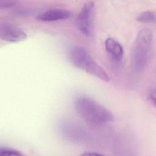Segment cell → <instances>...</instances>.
Returning a JSON list of instances; mask_svg holds the SVG:
<instances>
[{
	"instance_id": "cell-11",
	"label": "cell",
	"mask_w": 156,
	"mask_h": 156,
	"mask_svg": "<svg viewBox=\"0 0 156 156\" xmlns=\"http://www.w3.org/2000/svg\"><path fill=\"white\" fill-rule=\"evenodd\" d=\"M16 1H0V7L1 8H7L13 6L16 4Z\"/></svg>"
},
{
	"instance_id": "cell-5",
	"label": "cell",
	"mask_w": 156,
	"mask_h": 156,
	"mask_svg": "<svg viewBox=\"0 0 156 156\" xmlns=\"http://www.w3.org/2000/svg\"><path fill=\"white\" fill-rule=\"evenodd\" d=\"M0 36L2 40L10 43H16L26 39V33L18 27L8 23L0 26Z\"/></svg>"
},
{
	"instance_id": "cell-9",
	"label": "cell",
	"mask_w": 156,
	"mask_h": 156,
	"mask_svg": "<svg viewBox=\"0 0 156 156\" xmlns=\"http://www.w3.org/2000/svg\"><path fill=\"white\" fill-rule=\"evenodd\" d=\"M136 20L142 23H154L156 20V15L154 11H144L138 15Z\"/></svg>"
},
{
	"instance_id": "cell-6",
	"label": "cell",
	"mask_w": 156,
	"mask_h": 156,
	"mask_svg": "<svg viewBox=\"0 0 156 156\" xmlns=\"http://www.w3.org/2000/svg\"><path fill=\"white\" fill-rule=\"evenodd\" d=\"M61 135L73 141H82L87 137L85 132L79 126L69 121H63L59 126Z\"/></svg>"
},
{
	"instance_id": "cell-13",
	"label": "cell",
	"mask_w": 156,
	"mask_h": 156,
	"mask_svg": "<svg viewBox=\"0 0 156 156\" xmlns=\"http://www.w3.org/2000/svg\"><path fill=\"white\" fill-rule=\"evenodd\" d=\"M102 154L98 153V152H85L81 154V155H85V156H88V155H95V156H98V155H101Z\"/></svg>"
},
{
	"instance_id": "cell-7",
	"label": "cell",
	"mask_w": 156,
	"mask_h": 156,
	"mask_svg": "<svg viewBox=\"0 0 156 156\" xmlns=\"http://www.w3.org/2000/svg\"><path fill=\"white\" fill-rule=\"evenodd\" d=\"M72 13L70 11L62 9H52L44 11L37 16V20L41 21L52 22L66 20L70 18Z\"/></svg>"
},
{
	"instance_id": "cell-1",
	"label": "cell",
	"mask_w": 156,
	"mask_h": 156,
	"mask_svg": "<svg viewBox=\"0 0 156 156\" xmlns=\"http://www.w3.org/2000/svg\"><path fill=\"white\" fill-rule=\"evenodd\" d=\"M74 107L77 114L90 124H103L114 119L113 115L109 110L85 95L79 96L75 99Z\"/></svg>"
},
{
	"instance_id": "cell-3",
	"label": "cell",
	"mask_w": 156,
	"mask_h": 156,
	"mask_svg": "<svg viewBox=\"0 0 156 156\" xmlns=\"http://www.w3.org/2000/svg\"><path fill=\"white\" fill-rule=\"evenodd\" d=\"M69 59L72 64L87 73L95 76L104 82L110 81L106 71L90 55L85 48L80 46H74L69 52Z\"/></svg>"
},
{
	"instance_id": "cell-10",
	"label": "cell",
	"mask_w": 156,
	"mask_h": 156,
	"mask_svg": "<svg viewBox=\"0 0 156 156\" xmlns=\"http://www.w3.org/2000/svg\"><path fill=\"white\" fill-rule=\"evenodd\" d=\"M0 155L1 156H10V155L20 156V155H22V154L19 151L15 149H13L11 147H1L0 148Z\"/></svg>"
},
{
	"instance_id": "cell-12",
	"label": "cell",
	"mask_w": 156,
	"mask_h": 156,
	"mask_svg": "<svg viewBox=\"0 0 156 156\" xmlns=\"http://www.w3.org/2000/svg\"><path fill=\"white\" fill-rule=\"evenodd\" d=\"M148 99L155 106V88H152L149 90V91L148 93Z\"/></svg>"
},
{
	"instance_id": "cell-2",
	"label": "cell",
	"mask_w": 156,
	"mask_h": 156,
	"mask_svg": "<svg viewBox=\"0 0 156 156\" xmlns=\"http://www.w3.org/2000/svg\"><path fill=\"white\" fill-rule=\"evenodd\" d=\"M153 32L149 28L139 31L132 51V62L133 68L142 71L149 62L153 48Z\"/></svg>"
},
{
	"instance_id": "cell-8",
	"label": "cell",
	"mask_w": 156,
	"mask_h": 156,
	"mask_svg": "<svg viewBox=\"0 0 156 156\" xmlns=\"http://www.w3.org/2000/svg\"><path fill=\"white\" fill-rule=\"evenodd\" d=\"M105 48L109 55L115 61H120L124 55L122 45L116 40L108 38L105 41Z\"/></svg>"
},
{
	"instance_id": "cell-4",
	"label": "cell",
	"mask_w": 156,
	"mask_h": 156,
	"mask_svg": "<svg viewBox=\"0 0 156 156\" xmlns=\"http://www.w3.org/2000/svg\"><path fill=\"white\" fill-rule=\"evenodd\" d=\"M94 2L88 1L82 6L76 18V26L82 34L86 36L91 35L94 18Z\"/></svg>"
}]
</instances>
